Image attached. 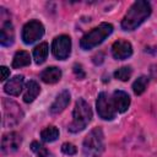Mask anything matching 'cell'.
Returning <instances> with one entry per match:
<instances>
[{
  "instance_id": "14",
  "label": "cell",
  "mask_w": 157,
  "mask_h": 157,
  "mask_svg": "<svg viewBox=\"0 0 157 157\" xmlns=\"http://www.w3.org/2000/svg\"><path fill=\"white\" fill-rule=\"evenodd\" d=\"M22 88H23V76L22 75H17V76L10 78L4 86V91L10 96H18L21 93Z\"/></svg>"
},
{
  "instance_id": "4",
  "label": "cell",
  "mask_w": 157,
  "mask_h": 157,
  "mask_svg": "<svg viewBox=\"0 0 157 157\" xmlns=\"http://www.w3.org/2000/svg\"><path fill=\"white\" fill-rule=\"evenodd\" d=\"M113 32V26L110 23H101L98 27H94L90 32H87L80 40V45L83 50L92 49L101 44L107 37H109Z\"/></svg>"
},
{
  "instance_id": "12",
  "label": "cell",
  "mask_w": 157,
  "mask_h": 157,
  "mask_svg": "<svg viewBox=\"0 0 157 157\" xmlns=\"http://www.w3.org/2000/svg\"><path fill=\"white\" fill-rule=\"evenodd\" d=\"M113 103L115 107V110L119 113H124L128 110L129 105H130V97L126 92L124 91H114L113 93Z\"/></svg>"
},
{
  "instance_id": "25",
  "label": "cell",
  "mask_w": 157,
  "mask_h": 157,
  "mask_svg": "<svg viewBox=\"0 0 157 157\" xmlns=\"http://www.w3.org/2000/svg\"><path fill=\"white\" fill-rule=\"evenodd\" d=\"M0 71H1V81H5L9 76H10V70L6 67V66H1L0 67Z\"/></svg>"
},
{
  "instance_id": "17",
  "label": "cell",
  "mask_w": 157,
  "mask_h": 157,
  "mask_svg": "<svg viewBox=\"0 0 157 157\" xmlns=\"http://www.w3.org/2000/svg\"><path fill=\"white\" fill-rule=\"evenodd\" d=\"M31 64V56L25 50H20L15 54L13 59H12V67L13 69H20L23 66H27Z\"/></svg>"
},
{
  "instance_id": "23",
  "label": "cell",
  "mask_w": 157,
  "mask_h": 157,
  "mask_svg": "<svg viewBox=\"0 0 157 157\" xmlns=\"http://www.w3.org/2000/svg\"><path fill=\"white\" fill-rule=\"evenodd\" d=\"M61 151H63L65 155H69V156H72V155H75V153L77 152L75 145H72V144H70V142H65V144H63V146H61Z\"/></svg>"
},
{
  "instance_id": "21",
  "label": "cell",
  "mask_w": 157,
  "mask_h": 157,
  "mask_svg": "<svg viewBox=\"0 0 157 157\" xmlns=\"http://www.w3.org/2000/svg\"><path fill=\"white\" fill-rule=\"evenodd\" d=\"M31 150L37 155V157H50L49 151L38 141H33L31 144Z\"/></svg>"
},
{
  "instance_id": "13",
  "label": "cell",
  "mask_w": 157,
  "mask_h": 157,
  "mask_svg": "<svg viewBox=\"0 0 157 157\" xmlns=\"http://www.w3.org/2000/svg\"><path fill=\"white\" fill-rule=\"evenodd\" d=\"M15 40V29L13 26L10 21H5L1 26V31H0V43L4 47H10L12 45Z\"/></svg>"
},
{
  "instance_id": "3",
  "label": "cell",
  "mask_w": 157,
  "mask_h": 157,
  "mask_svg": "<svg viewBox=\"0 0 157 157\" xmlns=\"http://www.w3.org/2000/svg\"><path fill=\"white\" fill-rule=\"evenodd\" d=\"M104 151V135L102 129H92L83 140L82 152L85 157H101Z\"/></svg>"
},
{
  "instance_id": "19",
  "label": "cell",
  "mask_w": 157,
  "mask_h": 157,
  "mask_svg": "<svg viewBox=\"0 0 157 157\" xmlns=\"http://www.w3.org/2000/svg\"><path fill=\"white\" fill-rule=\"evenodd\" d=\"M40 137L44 142H54L59 137V130L55 126H48L42 130Z\"/></svg>"
},
{
  "instance_id": "11",
  "label": "cell",
  "mask_w": 157,
  "mask_h": 157,
  "mask_svg": "<svg viewBox=\"0 0 157 157\" xmlns=\"http://www.w3.org/2000/svg\"><path fill=\"white\" fill-rule=\"evenodd\" d=\"M69 103H70V92L67 90H64V91H61L56 96L55 101L50 105V113L52 114H59V113H61L67 107Z\"/></svg>"
},
{
  "instance_id": "5",
  "label": "cell",
  "mask_w": 157,
  "mask_h": 157,
  "mask_svg": "<svg viewBox=\"0 0 157 157\" xmlns=\"http://www.w3.org/2000/svg\"><path fill=\"white\" fill-rule=\"evenodd\" d=\"M2 124L4 126H12L18 124L22 120L23 112L21 110V107L10 99L2 101Z\"/></svg>"
},
{
  "instance_id": "18",
  "label": "cell",
  "mask_w": 157,
  "mask_h": 157,
  "mask_svg": "<svg viewBox=\"0 0 157 157\" xmlns=\"http://www.w3.org/2000/svg\"><path fill=\"white\" fill-rule=\"evenodd\" d=\"M48 50H49V48H48V44L45 42L39 43L33 49V58H34L36 64L39 65V64H43L45 61V59L48 56Z\"/></svg>"
},
{
  "instance_id": "2",
  "label": "cell",
  "mask_w": 157,
  "mask_h": 157,
  "mask_svg": "<svg viewBox=\"0 0 157 157\" xmlns=\"http://www.w3.org/2000/svg\"><path fill=\"white\" fill-rule=\"evenodd\" d=\"M91 119H92V110H91L90 104L83 98H78L74 108L72 121L69 125V131L71 132L82 131L88 125Z\"/></svg>"
},
{
  "instance_id": "6",
  "label": "cell",
  "mask_w": 157,
  "mask_h": 157,
  "mask_svg": "<svg viewBox=\"0 0 157 157\" xmlns=\"http://www.w3.org/2000/svg\"><path fill=\"white\" fill-rule=\"evenodd\" d=\"M43 34H44L43 25L37 20H32L23 26L21 37L26 44H32V43L37 42L38 39H40L43 37Z\"/></svg>"
},
{
  "instance_id": "7",
  "label": "cell",
  "mask_w": 157,
  "mask_h": 157,
  "mask_svg": "<svg viewBox=\"0 0 157 157\" xmlns=\"http://www.w3.org/2000/svg\"><path fill=\"white\" fill-rule=\"evenodd\" d=\"M96 107H97V113L102 119H104V120L114 119L117 110H115L113 99L105 92H101L98 94V98H97V102H96Z\"/></svg>"
},
{
  "instance_id": "15",
  "label": "cell",
  "mask_w": 157,
  "mask_h": 157,
  "mask_svg": "<svg viewBox=\"0 0 157 157\" xmlns=\"http://www.w3.org/2000/svg\"><path fill=\"white\" fill-rule=\"evenodd\" d=\"M40 78L45 83H56L61 78V70L56 66H50L40 72Z\"/></svg>"
},
{
  "instance_id": "10",
  "label": "cell",
  "mask_w": 157,
  "mask_h": 157,
  "mask_svg": "<svg viewBox=\"0 0 157 157\" xmlns=\"http://www.w3.org/2000/svg\"><path fill=\"white\" fill-rule=\"evenodd\" d=\"M112 54L118 60L128 59L132 54V47H131L130 42L124 40V39H119V40L113 43V45H112Z\"/></svg>"
},
{
  "instance_id": "9",
  "label": "cell",
  "mask_w": 157,
  "mask_h": 157,
  "mask_svg": "<svg viewBox=\"0 0 157 157\" xmlns=\"http://www.w3.org/2000/svg\"><path fill=\"white\" fill-rule=\"evenodd\" d=\"M22 142V137L18 132L11 131L2 136L1 140V150L4 153H11L18 150L20 145Z\"/></svg>"
},
{
  "instance_id": "22",
  "label": "cell",
  "mask_w": 157,
  "mask_h": 157,
  "mask_svg": "<svg viewBox=\"0 0 157 157\" xmlns=\"http://www.w3.org/2000/svg\"><path fill=\"white\" fill-rule=\"evenodd\" d=\"M132 71H131V67L130 66H123L120 69H118L115 72H114V77L120 80V81H128L131 76Z\"/></svg>"
},
{
  "instance_id": "1",
  "label": "cell",
  "mask_w": 157,
  "mask_h": 157,
  "mask_svg": "<svg viewBox=\"0 0 157 157\" xmlns=\"http://www.w3.org/2000/svg\"><path fill=\"white\" fill-rule=\"evenodd\" d=\"M150 15H151V5L147 1L144 0L135 1L125 13L124 18L121 20V28L124 31H134L145 20H147Z\"/></svg>"
},
{
  "instance_id": "24",
  "label": "cell",
  "mask_w": 157,
  "mask_h": 157,
  "mask_svg": "<svg viewBox=\"0 0 157 157\" xmlns=\"http://www.w3.org/2000/svg\"><path fill=\"white\" fill-rule=\"evenodd\" d=\"M74 72H75V75H76V77L78 80H82L86 76V74H85V71H83V69H82V66L80 64H75L74 65Z\"/></svg>"
},
{
  "instance_id": "20",
  "label": "cell",
  "mask_w": 157,
  "mask_h": 157,
  "mask_svg": "<svg viewBox=\"0 0 157 157\" xmlns=\"http://www.w3.org/2000/svg\"><path fill=\"white\" fill-rule=\"evenodd\" d=\"M148 85V78L146 76H140L139 78L135 80V82L132 83V90H134V93L136 96H140L145 92L146 87Z\"/></svg>"
},
{
  "instance_id": "16",
  "label": "cell",
  "mask_w": 157,
  "mask_h": 157,
  "mask_svg": "<svg viewBox=\"0 0 157 157\" xmlns=\"http://www.w3.org/2000/svg\"><path fill=\"white\" fill-rule=\"evenodd\" d=\"M39 92H40V87H39V85H38L34 80L28 81V82L26 83V86H25L23 101H25L26 103H31V102H33V101L37 98V96L39 94Z\"/></svg>"
},
{
  "instance_id": "8",
  "label": "cell",
  "mask_w": 157,
  "mask_h": 157,
  "mask_svg": "<svg viewBox=\"0 0 157 157\" xmlns=\"http://www.w3.org/2000/svg\"><path fill=\"white\" fill-rule=\"evenodd\" d=\"M53 55L59 60H65L71 53V39L66 34H61L54 38L52 43Z\"/></svg>"
}]
</instances>
